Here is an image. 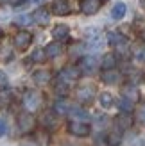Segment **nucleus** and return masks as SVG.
<instances>
[{
	"label": "nucleus",
	"mask_w": 145,
	"mask_h": 146,
	"mask_svg": "<svg viewBox=\"0 0 145 146\" xmlns=\"http://www.w3.org/2000/svg\"><path fill=\"white\" fill-rule=\"evenodd\" d=\"M68 132L72 135H75V137H88L90 132H91V128L90 125L86 121H77V119H72L68 123Z\"/></svg>",
	"instance_id": "obj_1"
},
{
	"label": "nucleus",
	"mask_w": 145,
	"mask_h": 146,
	"mask_svg": "<svg viewBox=\"0 0 145 146\" xmlns=\"http://www.w3.org/2000/svg\"><path fill=\"white\" fill-rule=\"evenodd\" d=\"M95 93H97V91H95V87L90 86V84H86V86L77 87L75 96H77V100L81 102V104L88 105V104H91V102H93V98H95Z\"/></svg>",
	"instance_id": "obj_2"
},
{
	"label": "nucleus",
	"mask_w": 145,
	"mask_h": 146,
	"mask_svg": "<svg viewBox=\"0 0 145 146\" xmlns=\"http://www.w3.org/2000/svg\"><path fill=\"white\" fill-rule=\"evenodd\" d=\"M40 105H41V94L38 91H34V89L25 91V94H23V107L27 109V111H36Z\"/></svg>",
	"instance_id": "obj_3"
},
{
	"label": "nucleus",
	"mask_w": 145,
	"mask_h": 146,
	"mask_svg": "<svg viewBox=\"0 0 145 146\" xmlns=\"http://www.w3.org/2000/svg\"><path fill=\"white\" fill-rule=\"evenodd\" d=\"M34 125H36V121H34V116L31 112H21L18 116V130H20V134L32 132Z\"/></svg>",
	"instance_id": "obj_4"
},
{
	"label": "nucleus",
	"mask_w": 145,
	"mask_h": 146,
	"mask_svg": "<svg viewBox=\"0 0 145 146\" xmlns=\"http://www.w3.org/2000/svg\"><path fill=\"white\" fill-rule=\"evenodd\" d=\"M14 46H16L20 52H23V50H27L29 46H31V43H32V34L31 32H27V31H20L16 36H14Z\"/></svg>",
	"instance_id": "obj_5"
},
{
	"label": "nucleus",
	"mask_w": 145,
	"mask_h": 146,
	"mask_svg": "<svg viewBox=\"0 0 145 146\" xmlns=\"http://www.w3.org/2000/svg\"><path fill=\"white\" fill-rule=\"evenodd\" d=\"M79 7H81V11L84 14L91 16V14H97L100 11V7H102V0H81V2H79Z\"/></svg>",
	"instance_id": "obj_6"
},
{
	"label": "nucleus",
	"mask_w": 145,
	"mask_h": 146,
	"mask_svg": "<svg viewBox=\"0 0 145 146\" xmlns=\"http://www.w3.org/2000/svg\"><path fill=\"white\" fill-rule=\"evenodd\" d=\"M50 11L56 16H68L72 13V7H70V2H66V0H56L50 5Z\"/></svg>",
	"instance_id": "obj_7"
},
{
	"label": "nucleus",
	"mask_w": 145,
	"mask_h": 146,
	"mask_svg": "<svg viewBox=\"0 0 145 146\" xmlns=\"http://www.w3.org/2000/svg\"><path fill=\"white\" fill-rule=\"evenodd\" d=\"M97 59L93 55H86L81 59V64H79V70H81V73H84V75H91V73H95L97 70Z\"/></svg>",
	"instance_id": "obj_8"
},
{
	"label": "nucleus",
	"mask_w": 145,
	"mask_h": 146,
	"mask_svg": "<svg viewBox=\"0 0 145 146\" xmlns=\"http://www.w3.org/2000/svg\"><path fill=\"white\" fill-rule=\"evenodd\" d=\"M40 125L45 128V130H54L57 127V118H56V112L54 111H47L41 114L40 118Z\"/></svg>",
	"instance_id": "obj_9"
},
{
	"label": "nucleus",
	"mask_w": 145,
	"mask_h": 146,
	"mask_svg": "<svg viewBox=\"0 0 145 146\" xmlns=\"http://www.w3.org/2000/svg\"><path fill=\"white\" fill-rule=\"evenodd\" d=\"M115 127H117L118 130H127V128H131L133 127V118H131V114L129 112H120L117 118H115Z\"/></svg>",
	"instance_id": "obj_10"
},
{
	"label": "nucleus",
	"mask_w": 145,
	"mask_h": 146,
	"mask_svg": "<svg viewBox=\"0 0 145 146\" xmlns=\"http://www.w3.org/2000/svg\"><path fill=\"white\" fill-rule=\"evenodd\" d=\"M79 77H81V70H79L77 66H66V68H63L61 73H59V78L66 80V82H74V80H77Z\"/></svg>",
	"instance_id": "obj_11"
},
{
	"label": "nucleus",
	"mask_w": 145,
	"mask_h": 146,
	"mask_svg": "<svg viewBox=\"0 0 145 146\" xmlns=\"http://www.w3.org/2000/svg\"><path fill=\"white\" fill-rule=\"evenodd\" d=\"M52 38L56 39V41H68V38H70V29H68V25H63V23H59V25H56L54 29H52Z\"/></svg>",
	"instance_id": "obj_12"
},
{
	"label": "nucleus",
	"mask_w": 145,
	"mask_h": 146,
	"mask_svg": "<svg viewBox=\"0 0 145 146\" xmlns=\"http://www.w3.org/2000/svg\"><path fill=\"white\" fill-rule=\"evenodd\" d=\"M100 78H102V82L104 84H109V86H115V84H118L120 82V73L117 70H104V73L100 75Z\"/></svg>",
	"instance_id": "obj_13"
},
{
	"label": "nucleus",
	"mask_w": 145,
	"mask_h": 146,
	"mask_svg": "<svg viewBox=\"0 0 145 146\" xmlns=\"http://www.w3.org/2000/svg\"><path fill=\"white\" fill-rule=\"evenodd\" d=\"M45 54L48 59H56V57H59L63 54V45L59 41H54V43H48L45 46Z\"/></svg>",
	"instance_id": "obj_14"
},
{
	"label": "nucleus",
	"mask_w": 145,
	"mask_h": 146,
	"mask_svg": "<svg viewBox=\"0 0 145 146\" xmlns=\"http://www.w3.org/2000/svg\"><path fill=\"white\" fill-rule=\"evenodd\" d=\"M107 43L113 46H117V48H124L127 45V39H126V36H122L120 32H109L107 34Z\"/></svg>",
	"instance_id": "obj_15"
},
{
	"label": "nucleus",
	"mask_w": 145,
	"mask_h": 146,
	"mask_svg": "<svg viewBox=\"0 0 145 146\" xmlns=\"http://www.w3.org/2000/svg\"><path fill=\"white\" fill-rule=\"evenodd\" d=\"M32 20H34L38 25H48V21H50V13H48L47 9H43V7H40V9L34 11Z\"/></svg>",
	"instance_id": "obj_16"
},
{
	"label": "nucleus",
	"mask_w": 145,
	"mask_h": 146,
	"mask_svg": "<svg viewBox=\"0 0 145 146\" xmlns=\"http://www.w3.org/2000/svg\"><path fill=\"white\" fill-rule=\"evenodd\" d=\"M32 80H34V84H38V86H45L50 82V71L48 70H36L32 73Z\"/></svg>",
	"instance_id": "obj_17"
},
{
	"label": "nucleus",
	"mask_w": 145,
	"mask_h": 146,
	"mask_svg": "<svg viewBox=\"0 0 145 146\" xmlns=\"http://www.w3.org/2000/svg\"><path fill=\"white\" fill-rule=\"evenodd\" d=\"M126 13H127V5L124 2H117L111 7V18L113 20H122L126 16Z\"/></svg>",
	"instance_id": "obj_18"
},
{
	"label": "nucleus",
	"mask_w": 145,
	"mask_h": 146,
	"mask_svg": "<svg viewBox=\"0 0 145 146\" xmlns=\"http://www.w3.org/2000/svg\"><path fill=\"white\" fill-rule=\"evenodd\" d=\"M68 114H70L74 119H77V121H88V119H90V114L86 112L84 109H81V107H72Z\"/></svg>",
	"instance_id": "obj_19"
},
{
	"label": "nucleus",
	"mask_w": 145,
	"mask_h": 146,
	"mask_svg": "<svg viewBox=\"0 0 145 146\" xmlns=\"http://www.w3.org/2000/svg\"><path fill=\"white\" fill-rule=\"evenodd\" d=\"M122 96H126V98H129L131 102H136L140 98V93H138V89H136V86H133V84H129V86H126L124 89H122Z\"/></svg>",
	"instance_id": "obj_20"
},
{
	"label": "nucleus",
	"mask_w": 145,
	"mask_h": 146,
	"mask_svg": "<svg viewBox=\"0 0 145 146\" xmlns=\"http://www.w3.org/2000/svg\"><path fill=\"white\" fill-rule=\"evenodd\" d=\"M99 104H100V107H104V109H111L115 105V96L111 93H100L99 94Z\"/></svg>",
	"instance_id": "obj_21"
},
{
	"label": "nucleus",
	"mask_w": 145,
	"mask_h": 146,
	"mask_svg": "<svg viewBox=\"0 0 145 146\" xmlns=\"http://www.w3.org/2000/svg\"><path fill=\"white\" fill-rule=\"evenodd\" d=\"M70 109H72V105L68 104L66 100H57L56 104H54V112H56V114L64 116V114H68V112H70Z\"/></svg>",
	"instance_id": "obj_22"
},
{
	"label": "nucleus",
	"mask_w": 145,
	"mask_h": 146,
	"mask_svg": "<svg viewBox=\"0 0 145 146\" xmlns=\"http://www.w3.org/2000/svg\"><path fill=\"white\" fill-rule=\"evenodd\" d=\"M100 66H102L104 70H115V66H117V55H115V54H106L102 57Z\"/></svg>",
	"instance_id": "obj_23"
},
{
	"label": "nucleus",
	"mask_w": 145,
	"mask_h": 146,
	"mask_svg": "<svg viewBox=\"0 0 145 146\" xmlns=\"http://www.w3.org/2000/svg\"><path fill=\"white\" fill-rule=\"evenodd\" d=\"M107 143H109L111 146H118L120 144V141H122V130H118V128H115L113 132H109L107 134Z\"/></svg>",
	"instance_id": "obj_24"
},
{
	"label": "nucleus",
	"mask_w": 145,
	"mask_h": 146,
	"mask_svg": "<svg viewBox=\"0 0 145 146\" xmlns=\"http://www.w3.org/2000/svg\"><path fill=\"white\" fill-rule=\"evenodd\" d=\"M118 109H120V112H131L133 109H134V102H131L126 96H122L118 100Z\"/></svg>",
	"instance_id": "obj_25"
},
{
	"label": "nucleus",
	"mask_w": 145,
	"mask_h": 146,
	"mask_svg": "<svg viewBox=\"0 0 145 146\" xmlns=\"http://www.w3.org/2000/svg\"><path fill=\"white\" fill-rule=\"evenodd\" d=\"M68 89H70V82H66V80H63V78H59L57 77V82H56V93L57 94H66L68 93Z\"/></svg>",
	"instance_id": "obj_26"
},
{
	"label": "nucleus",
	"mask_w": 145,
	"mask_h": 146,
	"mask_svg": "<svg viewBox=\"0 0 145 146\" xmlns=\"http://www.w3.org/2000/svg\"><path fill=\"white\" fill-rule=\"evenodd\" d=\"M45 59H47L45 48H36L34 52L31 54V61H32V62H43Z\"/></svg>",
	"instance_id": "obj_27"
},
{
	"label": "nucleus",
	"mask_w": 145,
	"mask_h": 146,
	"mask_svg": "<svg viewBox=\"0 0 145 146\" xmlns=\"http://www.w3.org/2000/svg\"><path fill=\"white\" fill-rule=\"evenodd\" d=\"M143 80H145V73H142V71H133L131 75H129V84H133V86L142 84Z\"/></svg>",
	"instance_id": "obj_28"
},
{
	"label": "nucleus",
	"mask_w": 145,
	"mask_h": 146,
	"mask_svg": "<svg viewBox=\"0 0 145 146\" xmlns=\"http://www.w3.org/2000/svg\"><path fill=\"white\" fill-rule=\"evenodd\" d=\"M88 46H90L91 50H100V48L104 46V41H102V38H100V36H91Z\"/></svg>",
	"instance_id": "obj_29"
},
{
	"label": "nucleus",
	"mask_w": 145,
	"mask_h": 146,
	"mask_svg": "<svg viewBox=\"0 0 145 146\" xmlns=\"http://www.w3.org/2000/svg\"><path fill=\"white\" fill-rule=\"evenodd\" d=\"M13 100V93L11 91H0V107H7Z\"/></svg>",
	"instance_id": "obj_30"
},
{
	"label": "nucleus",
	"mask_w": 145,
	"mask_h": 146,
	"mask_svg": "<svg viewBox=\"0 0 145 146\" xmlns=\"http://www.w3.org/2000/svg\"><path fill=\"white\" fill-rule=\"evenodd\" d=\"M133 55H134V59L138 61V62L145 64V46H143V45H142V46H136V48L133 50Z\"/></svg>",
	"instance_id": "obj_31"
},
{
	"label": "nucleus",
	"mask_w": 145,
	"mask_h": 146,
	"mask_svg": "<svg viewBox=\"0 0 145 146\" xmlns=\"http://www.w3.org/2000/svg\"><path fill=\"white\" fill-rule=\"evenodd\" d=\"M14 23L23 27V25H29V23H31V18H29L27 14H20V16H16V18H14Z\"/></svg>",
	"instance_id": "obj_32"
},
{
	"label": "nucleus",
	"mask_w": 145,
	"mask_h": 146,
	"mask_svg": "<svg viewBox=\"0 0 145 146\" xmlns=\"http://www.w3.org/2000/svg\"><path fill=\"white\" fill-rule=\"evenodd\" d=\"M7 84H9V78H7L5 71L0 70V87H7Z\"/></svg>",
	"instance_id": "obj_33"
},
{
	"label": "nucleus",
	"mask_w": 145,
	"mask_h": 146,
	"mask_svg": "<svg viewBox=\"0 0 145 146\" xmlns=\"http://www.w3.org/2000/svg\"><path fill=\"white\" fill-rule=\"evenodd\" d=\"M7 134V121L4 118H0V137Z\"/></svg>",
	"instance_id": "obj_34"
},
{
	"label": "nucleus",
	"mask_w": 145,
	"mask_h": 146,
	"mask_svg": "<svg viewBox=\"0 0 145 146\" xmlns=\"http://www.w3.org/2000/svg\"><path fill=\"white\" fill-rule=\"evenodd\" d=\"M138 121L145 125V104H143V105L138 109Z\"/></svg>",
	"instance_id": "obj_35"
},
{
	"label": "nucleus",
	"mask_w": 145,
	"mask_h": 146,
	"mask_svg": "<svg viewBox=\"0 0 145 146\" xmlns=\"http://www.w3.org/2000/svg\"><path fill=\"white\" fill-rule=\"evenodd\" d=\"M97 119H99L97 123H99V125H100V127H104V125H106V123H107V118H106V116H97Z\"/></svg>",
	"instance_id": "obj_36"
},
{
	"label": "nucleus",
	"mask_w": 145,
	"mask_h": 146,
	"mask_svg": "<svg viewBox=\"0 0 145 146\" xmlns=\"http://www.w3.org/2000/svg\"><path fill=\"white\" fill-rule=\"evenodd\" d=\"M81 52H83V45H75L74 48H72V54H74V55L75 54H81Z\"/></svg>",
	"instance_id": "obj_37"
},
{
	"label": "nucleus",
	"mask_w": 145,
	"mask_h": 146,
	"mask_svg": "<svg viewBox=\"0 0 145 146\" xmlns=\"http://www.w3.org/2000/svg\"><path fill=\"white\" fill-rule=\"evenodd\" d=\"M5 4H11V5H18V4H21V2H25V0H4Z\"/></svg>",
	"instance_id": "obj_38"
},
{
	"label": "nucleus",
	"mask_w": 145,
	"mask_h": 146,
	"mask_svg": "<svg viewBox=\"0 0 145 146\" xmlns=\"http://www.w3.org/2000/svg\"><path fill=\"white\" fill-rule=\"evenodd\" d=\"M140 39H142V41H143V43H145V29H143V31H142V32H140Z\"/></svg>",
	"instance_id": "obj_39"
},
{
	"label": "nucleus",
	"mask_w": 145,
	"mask_h": 146,
	"mask_svg": "<svg viewBox=\"0 0 145 146\" xmlns=\"http://www.w3.org/2000/svg\"><path fill=\"white\" fill-rule=\"evenodd\" d=\"M4 38V31H2V29H0V39H2Z\"/></svg>",
	"instance_id": "obj_40"
},
{
	"label": "nucleus",
	"mask_w": 145,
	"mask_h": 146,
	"mask_svg": "<svg viewBox=\"0 0 145 146\" xmlns=\"http://www.w3.org/2000/svg\"><path fill=\"white\" fill-rule=\"evenodd\" d=\"M140 4H142V7H145V0H140Z\"/></svg>",
	"instance_id": "obj_41"
}]
</instances>
